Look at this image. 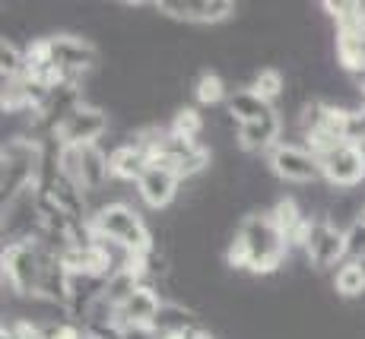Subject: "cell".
I'll return each mask as SVG.
<instances>
[{
    "label": "cell",
    "instance_id": "obj_1",
    "mask_svg": "<svg viewBox=\"0 0 365 339\" xmlns=\"http://www.w3.org/2000/svg\"><path fill=\"white\" fill-rule=\"evenodd\" d=\"M292 247L277 229L270 213L264 209H251L235 222V235L229 247L222 251L226 264L235 273H248V276H273L286 266Z\"/></svg>",
    "mask_w": 365,
    "mask_h": 339
},
{
    "label": "cell",
    "instance_id": "obj_2",
    "mask_svg": "<svg viewBox=\"0 0 365 339\" xmlns=\"http://www.w3.org/2000/svg\"><path fill=\"white\" fill-rule=\"evenodd\" d=\"M89 225H93V231L99 238L128 247L137 257L153 251V229H150V219L143 216V207H133V203L102 207L99 213L89 216Z\"/></svg>",
    "mask_w": 365,
    "mask_h": 339
},
{
    "label": "cell",
    "instance_id": "obj_3",
    "mask_svg": "<svg viewBox=\"0 0 365 339\" xmlns=\"http://www.w3.org/2000/svg\"><path fill=\"white\" fill-rule=\"evenodd\" d=\"M58 257L38 241H16L4 247V288L19 298H35L41 288L48 260Z\"/></svg>",
    "mask_w": 365,
    "mask_h": 339
},
{
    "label": "cell",
    "instance_id": "obj_4",
    "mask_svg": "<svg viewBox=\"0 0 365 339\" xmlns=\"http://www.w3.org/2000/svg\"><path fill=\"white\" fill-rule=\"evenodd\" d=\"M267 165H270L273 178H277L279 184L305 187V184H318V181H324L318 155L308 150L305 143H296V140H283L277 150L267 155Z\"/></svg>",
    "mask_w": 365,
    "mask_h": 339
},
{
    "label": "cell",
    "instance_id": "obj_5",
    "mask_svg": "<svg viewBox=\"0 0 365 339\" xmlns=\"http://www.w3.org/2000/svg\"><path fill=\"white\" fill-rule=\"evenodd\" d=\"M321 174L334 190H356L365 184V146L353 140H340V143L327 146L318 152Z\"/></svg>",
    "mask_w": 365,
    "mask_h": 339
},
{
    "label": "cell",
    "instance_id": "obj_6",
    "mask_svg": "<svg viewBox=\"0 0 365 339\" xmlns=\"http://www.w3.org/2000/svg\"><path fill=\"white\" fill-rule=\"evenodd\" d=\"M111 130V115L99 105L80 102L73 111L58 124L54 137L67 150H83V146H102V137Z\"/></svg>",
    "mask_w": 365,
    "mask_h": 339
},
{
    "label": "cell",
    "instance_id": "obj_7",
    "mask_svg": "<svg viewBox=\"0 0 365 339\" xmlns=\"http://www.w3.org/2000/svg\"><path fill=\"white\" fill-rule=\"evenodd\" d=\"M302 254H305L312 270H318V273L334 270L336 273L343 264H346V231L334 229L327 219H314V222L308 225Z\"/></svg>",
    "mask_w": 365,
    "mask_h": 339
},
{
    "label": "cell",
    "instance_id": "obj_8",
    "mask_svg": "<svg viewBox=\"0 0 365 339\" xmlns=\"http://www.w3.org/2000/svg\"><path fill=\"white\" fill-rule=\"evenodd\" d=\"M156 13L185 26H222L238 13L232 0H156Z\"/></svg>",
    "mask_w": 365,
    "mask_h": 339
},
{
    "label": "cell",
    "instance_id": "obj_9",
    "mask_svg": "<svg viewBox=\"0 0 365 339\" xmlns=\"http://www.w3.org/2000/svg\"><path fill=\"white\" fill-rule=\"evenodd\" d=\"M133 187H137V203L146 213H163L181 197V178L159 162H153Z\"/></svg>",
    "mask_w": 365,
    "mask_h": 339
},
{
    "label": "cell",
    "instance_id": "obj_10",
    "mask_svg": "<svg viewBox=\"0 0 365 339\" xmlns=\"http://www.w3.org/2000/svg\"><path fill=\"white\" fill-rule=\"evenodd\" d=\"M283 133H286V121L279 111H270L261 121H251V124H242L238 127V146H242L245 155L251 159H267L279 143H283Z\"/></svg>",
    "mask_w": 365,
    "mask_h": 339
},
{
    "label": "cell",
    "instance_id": "obj_11",
    "mask_svg": "<svg viewBox=\"0 0 365 339\" xmlns=\"http://www.w3.org/2000/svg\"><path fill=\"white\" fill-rule=\"evenodd\" d=\"M163 305L165 301H163V295H159V288L150 286V282H143V286H140L137 292L118 308L121 327H153L156 317H159V311H163Z\"/></svg>",
    "mask_w": 365,
    "mask_h": 339
},
{
    "label": "cell",
    "instance_id": "obj_12",
    "mask_svg": "<svg viewBox=\"0 0 365 339\" xmlns=\"http://www.w3.org/2000/svg\"><path fill=\"white\" fill-rule=\"evenodd\" d=\"M226 111L235 118L238 124H251V121H261V118H267L270 111H277V108H273L270 102H264V98L257 95L251 86H238L226 98Z\"/></svg>",
    "mask_w": 365,
    "mask_h": 339
},
{
    "label": "cell",
    "instance_id": "obj_13",
    "mask_svg": "<svg viewBox=\"0 0 365 339\" xmlns=\"http://www.w3.org/2000/svg\"><path fill=\"white\" fill-rule=\"evenodd\" d=\"M336 298L343 301H362L365 298V264L362 260H346L331 279Z\"/></svg>",
    "mask_w": 365,
    "mask_h": 339
},
{
    "label": "cell",
    "instance_id": "obj_14",
    "mask_svg": "<svg viewBox=\"0 0 365 339\" xmlns=\"http://www.w3.org/2000/svg\"><path fill=\"white\" fill-rule=\"evenodd\" d=\"M76 339H99V336H93V333H86V330H80V336Z\"/></svg>",
    "mask_w": 365,
    "mask_h": 339
}]
</instances>
